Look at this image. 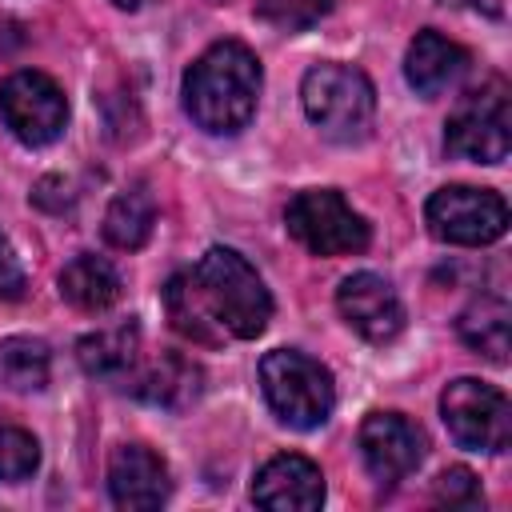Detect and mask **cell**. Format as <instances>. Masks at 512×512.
Instances as JSON below:
<instances>
[{"instance_id": "6da1fadb", "label": "cell", "mask_w": 512, "mask_h": 512, "mask_svg": "<svg viewBox=\"0 0 512 512\" xmlns=\"http://www.w3.org/2000/svg\"><path fill=\"white\" fill-rule=\"evenodd\" d=\"M168 320L196 344H224V336L252 340L272 320V296L256 268L232 248H208L192 272L164 288Z\"/></svg>"}, {"instance_id": "7a4b0ae2", "label": "cell", "mask_w": 512, "mask_h": 512, "mask_svg": "<svg viewBox=\"0 0 512 512\" xmlns=\"http://www.w3.org/2000/svg\"><path fill=\"white\" fill-rule=\"evenodd\" d=\"M260 60L240 40H220L208 52H200L184 72V112L196 128L212 136L240 132L260 100Z\"/></svg>"}, {"instance_id": "3957f363", "label": "cell", "mask_w": 512, "mask_h": 512, "mask_svg": "<svg viewBox=\"0 0 512 512\" xmlns=\"http://www.w3.org/2000/svg\"><path fill=\"white\" fill-rule=\"evenodd\" d=\"M260 388L276 420L288 428H320L336 408V384L332 372L296 348H276L260 360Z\"/></svg>"}, {"instance_id": "277c9868", "label": "cell", "mask_w": 512, "mask_h": 512, "mask_svg": "<svg viewBox=\"0 0 512 512\" xmlns=\"http://www.w3.org/2000/svg\"><path fill=\"white\" fill-rule=\"evenodd\" d=\"M300 100H304L308 120L324 136L344 140V144L368 136L372 116H376V88H372V80L360 68L336 64V60H324V64L304 72Z\"/></svg>"}, {"instance_id": "5b68a950", "label": "cell", "mask_w": 512, "mask_h": 512, "mask_svg": "<svg viewBox=\"0 0 512 512\" xmlns=\"http://www.w3.org/2000/svg\"><path fill=\"white\" fill-rule=\"evenodd\" d=\"M284 224L292 240H300L312 256H352L364 252L372 240V228L336 188H308L288 200Z\"/></svg>"}, {"instance_id": "8992f818", "label": "cell", "mask_w": 512, "mask_h": 512, "mask_svg": "<svg viewBox=\"0 0 512 512\" xmlns=\"http://www.w3.org/2000/svg\"><path fill=\"white\" fill-rule=\"evenodd\" d=\"M444 144L460 160L500 164L512 148V112H508V84L488 80L484 88L468 92L456 112L448 116Z\"/></svg>"}, {"instance_id": "52a82bcc", "label": "cell", "mask_w": 512, "mask_h": 512, "mask_svg": "<svg viewBox=\"0 0 512 512\" xmlns=\"http://www.w3.org/2000/svg\"><path fill=\"white\" fill-rule=\"evenodd\" d=\"M444 428L460 448L472 452H504L512 440V404L496 384L460 376L440 396Z\"/></svg>"}, {"instance_id": "ba28073f", "label": "cell", "mask_w": 512, "mask_h": 512, "mask_svg": "<svg viewBox=\"0 0 512 512\" xmlns=\"http://www.w3.org/2000/svg\"><path fill=\"white\" fill-rule=\"evenodd\" d=\"M424 220H428V232L436 240L460 244V248H480V244H492L508 232V204L492 188L452 184V188L432 192Z\"/></svg>"}, {"instance_id": "9c48e42d", "label": "cell", "mask_w": 512, "mask_h": 512, "mask_svg": "<svg viewBox=\"0 0 512 512\" xmlns=\"http://www.w3.org/2000/svg\"><path fill=\"white\" fill-rule=\"evenodd\" d=\"M0 116H4L8 132L20 144L44 148L64 132L68 100H64V92H60V84L52 76L20 68L0 84Z\"/></svg>"}, {"instance_id": "30bf717a", "label": "cell", "mask_w": 512, "mask_h": 512, "mask_svg": "<svg viewBox=\"0 0 512 512\" xmlns=\"http://www.w3.org/2000/svg\"><path fill=\"white\" fill-rule=\"evenodd\" d=\"M356 448L364 468L380 484H396L408 472H416V464L424 460V432L400 412H372L360 424Z\"/></svg>"}, {"instance_id": "8fae6325", "label": "cell", "mask_w": 512, "mask_h": 512, "mask_svg": "<svg viewBox=\"0 0 512 512\" xmlns=\"http://www.w3.org/2000/svg\"><path fill=\"white\" fill-rule=\"evenodd\" d=\"M336 308L348 320V328H356L372 344H388L404 328V304L396 288L376 272H352L348 280H340Z\"/></svg>"}, {"instance_id": "7c38bea8", "label": "cell", "mask_w": 512, "mask_h": 512, "mask_svg": "<svg viewBox=\"0 0 512 512\" xmlns=\"http://www.w3.org/2000/svg\"><path fill=\"white\" fill-rule=\"evenodd\" d=\"M252 500L272 512H312L324 504V472L296 452L272 456L252 480Z\"/></svg>"}, {"instance_id": "4fadbf2b", "label": "cell", "mask_w": 512, "mask_h": 512, "mask_svg": "<svg viewBox=\"0 0 512 512\" xmlns=\"http://www.w3.org/2000/svg\"><path fill=\"white\" fill-rule=\"evenodd\" d=\"M172 492L168 464L144 444H120L108 460V496L116 508H160Z\"/></svg>"}, {"instance_id": "5bb4252c", "label": "cell", "mask_w": 512, "mask_h": 512, "mask_svg": "<svg viewBox=\"0 0 512 512\" xmlns=\"http://www.w3.org/2000/svg\"><path fill=\"white\" fill-rule=\"evenodd\" d=\"M468 72V52L440 36L436 28L416 32V40L408 44V60H404V76L420 96H440L448 92L460 76Z\"/></svg>"}, {"instance_id": "9a60e30c", "label": "cell", "mask_w": 512, "mask_h": 512, "mask_svg": "<svg viewBox=\"0 0 512 512\" xmlns=\"http://www.w3.org/2000/svg\"><path fill=\"white\" fill-rule=\"evenodd\" d=\"M132 392L156 408L168 412H184L200 392H204V372L200 364H192L184 352H164L160 360H152L144 368V376L132 384Z\"/></svg>"}, {"instance_id": "2e32d148", "label": "cell", "mask_w": 512, "mask_h": 512, "mask_svg": "<svg viewBox=\"0 0 512 512\" xmlns=\"http://www.w3.org/2000/svg\"><path fill=\"white\" fill-rule=\"evenodd\" d=\"M60 296L80 312H104L120 300V272L92 252H80L60 272Z\"/></svg>"}, {"instance_id": "e0dca14e", "label": "cell", "mask_w": 512, "mask_h": 512, "mask_svg": "<svg viewBox=\"0 0 512 512\" xmlns=\"http://www.w3.org/2000/svg\"><path fill=\"white\" fill-rule=\"evenodd\" d=\"M136 352H140V328L132 320L116 324V328H104V332H88L76 344L80 368L96 380H124L136 364Z\"/></svg>"}, {"instance_id": "ac0fdd59", "label": "cell", "mask_w": 512, "mask_h": 512, "mask_svg": "<svg viewBox=\"0 0 512 512\" xmlns=\"http://www.w3.org/2000/svg\"><path fill=\"white\" fill-rule=\"evenodd\" d=\"M152 224H156V200H152V192L144 184H132V188H124L108 204V212H104V240L112 248H120V252H136V248L148 244Z\"/></svg>"}, {"instance_id": "d6986e66", "label": "cell", "mask_w": 512, "mask_h": 512, "mask_svg": "<svg viewBox=\"0 0 512 512\" xmlns=\"http://www.w3.org/2000/svg\"><path fill=\"white\" fill-rule=\"evenodd\" d=\"M456 332H460V340H464L468 348L484 352L488 360H496V364L508 360V348H512V344H508V304H504V300H496V296L472 300V304L460 312Z\"/></svg>"}, {"instance_id": "ffe728a7", "label": "cell", "mask_w": 512, "mask_h": 512, "mask_svg": "<svg viewBox=\"0 0 512 512\" xmlns=\"http://www.w3.org/2000/svg\"><path fill=\"white\" fill-rule=\"evenodd\" d=\"M52 356L48 344L36 336H8L0 340V388L4 392H40L48 384Z\"/></svg>"}, {"instance_id": "44dd1931", "label": "cell", "mask_w": 512, "mask_h": 512, "mask_svg": "<svg viewBox=\"0 0 512 512\" xmlns=\"http://www.w3.org/2000/svg\"><path fill=\"white\" fill-rule=\"evenodd\" d=\"M40 468V444L28 428L12 424L0 416V480L4 484H20Z\"/></svg>"}, {"instance_id": "7402d4cb", "label": "cell", "mask_w": 512, "mask_h": 512, "mask_svg": "<svg viewBox=\"0 0 512 512\" xmlns=\"http://www.w3.org/2000/svg\"><path fill=\"white\" fill-rule=\"evenodd\" d=\"M332 4H336V0H256V12H260L268 24L284 28V32H300V28L316 24L320 16H328Z\"/></svg>"}, {"instance_id": "603a6c76", "label": "cell", "mask_w": 512, "mask_h": 512, "mask_svg": "<svg viewBox=\"0 0 512 512\" xmlns=\"http://www.w3.org/2000/svg\"><path fill=\"white\" fill-rule=\"evenodd\" d=\"M432 496H436L440 504H448V508H480V504H484V492H480L476 472H472V468H460V464L436 476Z\"/></svg>"}, {"instance_id": "cb8c5ba5", "label": "cell", "mask_w": 512, "mask_h": 512, "mask_svg": "<svg viewBox=\"0 0 512 512\" xmlns=\"http://www.w3.org/2000/svg\"><path fill=\"white\" fill-rule=\"evenodd\" d=\"M24 284H28L24 280V268H20L8 236L0 232V300H20L24 296Z\"/></svg>"}, {"instance_id": "d4e9b609", "label": "cell", "mask_w": 512, "mask_h": 512, "mask_svg": "<svg viewBox=\"0 0 512 512\" xmlns=\"http://www.w3.org/2000/svg\"><path fill=\"white\" fill-rule=\"evenodd\" d=\"M444 4H460V8H472V12H484V16H500V0H444Z\"/></svg>"}, {"instance_id": "484cf974", "label": "cell", "mask_w": 512, "mask_h": 512, "mask_svg": "<svg viewBox=\"0 0 512 512\" xmlns=\"http://www.w3.org/2000/svg\"><path fill=\"white\" fill-rule=\"evenodd\" d=\"M112 4H116V8H128V12H132V8H140V0H112Z\"/></svg>"}]
</instances>
